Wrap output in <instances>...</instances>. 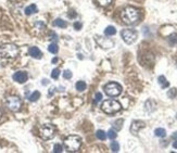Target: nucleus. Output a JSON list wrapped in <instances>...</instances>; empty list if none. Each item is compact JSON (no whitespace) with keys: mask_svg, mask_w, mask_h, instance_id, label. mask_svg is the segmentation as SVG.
Wrapping results in <instances>:
<instances>
[{"mask_svg":"<svg viewBox=\"0 0 177 153\" xmlns=\"http://www.w3.org/2000/svg\"><path fill=\"white\" fill-rule=\"evenodd\" d=\"M108 137H109V139H111V140H114L115 138L117 137V132L115 129H110L109 131H108Z\"/></svg>","mask_w":177,"mask_h":153,"instance_id":"24","label":"nucleus"},{"mask_svg":"<svg viewBox=\"0 0 177 153\" xmlns=\"http://www.w3.org/2000/svg\"><path fill=\"white\" fill-rule=\"evenodd\" d=\"M48 81H47V79H44V81H42V84H44V85H46V84H47Z\"/></svg>","mask_w":177,"mask_h":153,"instance_id":"40","label":"nucleus"},{"mask_svg":"<svg viewBox=\"0 0 177 153\" xmlns=\"http://www.w3.org/2000/svg\"><path fill=\"white\" fill-rule=\"evenodd\" d=\"M24 12H25L26 15H32V14H35V13L38 12V8H37V5H34V3H32V5H27L25 8V10H24Z\"/></svg>","mask_w":177,"mask_h":153,"instance_id":"13","label":"nucleus"},{"mask_svg":"<svg viewBox=\"0 0 177 153\" xmlns=\"http://www.w3.org/2000/svg\"><path fill=\"white\" fill-rule=\"evenodd\" d=\"M72 72H71L70 70H65L64 72H63V78L64 79H71L72 78Z\"/></svg>","mask_w":177,"mask_h":153,"instance_id":"28","label":"nucleus"},{"mask_svg":"<svg viewBox=\"0 0 177 153\" xmlns=\"http://www.w3.org/2000/svg\"><path fill=\"white\" fill-rule=\"evenodd\" d=\"M110 145H111V150H112V152H119V151H120V145H119L117 141H112Z\"/></svg>","mask_w":177,"mask_h":153,"instance_id":"23","label":"nucleus"},{"mask_svg":"<svg viewBox=\"0 0 177 153\" xmlns=\"http://www.w3.org/2000/svg\"><path fill=\"white\" fill-rule=\"evenodd\" d=\"M39 98H40V92L36 90V91H34V92H33V94H32L31 96L28 97V100L31 102H36Z\"/></svg>","mask_w":177,"mask_h":153,"instance_id":"20","label":"nucleus"},{"mask_svg":"<svg viewBox=\"0 0 177 153\" xmlns=\"http://www.w3.org/2000/svg\"><path fill=\"white\" fill-rule=\"evenodd\" d=\"M121 36H122L123 40L126 42L127 45H132L137 40L138 34L137 32L133 31V29H123L121 32Z\"/></svg>","mask_w":177,"mask_h":153,"instance_id":"8","label":"nucleus"},{"mask_svg":"<svg viewBox=\"0 0 177 153\" xmlns=\"http://www.w3.org/2000/svg\"><path fill=\"white\" fill-rule=\"evenodd\" d=\"M116 34V28L114 26H108L107 28L104 29V35L105 36H113Z\"/></svg>","mask_w":177,"mask_h":153,"instance_id":"16","label":"nucleus"},{"mask_svg":"<svg viewBox=\"0 0 177 153\" xmlns=\"http://www.w3.org/2000/svg\"><path fill=\"white\" fill-rule=\"evenodd\" d=\"M154 135H155L156 137L164 138L165 136H166V130H165L164 128H156V129L154 130Z\"/></svg>","mask_w":177,"mask_h":153,"instance_id":"19","label":"nucleus"},{"mask_svg":"<svg viewBox=\"0 0 177 153\" xmlns=\"http://www.w3.org/2000/svg\"><path fill=\"white\" fill-rule=\"evenodd\" d=\"M64 145H65V148H66V150L71 151V152L77 151L82 145V138L77 135L68 136V137L65 138Z\"/></svg>","mask_w":177,"mask_h":153,"instance_id":"4","label":"nucleus"},{"mask_svg":"<svg viewBox=\"0 0 177 153\" xmlns=\"http://www.w3.org/2000/svg\"><path fill=\"white\" fill-rule=\"evenodd\" d=\"M97 1L101 7H107V5H111V2H112V0H97Z\"/></svg>","mask_w":177,"mask_h":153,"instance_id":"27","label":"nucleus"},{"mask_svg":"<svg viewBox=\"0 0 177 153\" xmlns=\"http://www.w3.org/2000/svg\"><path fill=\"white\" fill-rule=\"evenodd\" d=\"M5 104H7V106H8V109L11 110L12 112H18L21 110L22 101L18 97L11 96V97H8V98H7V100H5Z\"/></svg>","mask_w":177,"mask_h":153,"instance_id":"7","label":"nucleus"},{"mask_svg":"<svg viewBox=\"0 0 177 153\" xmlns=\"http://www.w3.org/2000/svg\"><path fill=\"white\" fill-rule=\"evenodd\" d=\"M169 42L171 45H177V34H173L169 36Z\"/></svg>","mask_w":177,"mask_h":153,"instance_id":"26","label":"nucleus"},{"mask_svg":"<svg viewBox=\"0 0 177 153\" xmlns=\"http://www.w3.org/2000/svg\"><path fill=\"white\" fill-rule=\"evenodd\" d=\"M35 26L38 27V29H44L45 28V24L42 23V22H37V23L35 24Z\"/></svg>","mask_w":177,"mask_h":153,"instance_id":"33","label":"nucleus"},{"mask_svg":"<svg viewBox=\"0 0 177 153\" xmlns=\"http://www.w3.org/2000/svg\"><path fill=\"white\" fill-rule=\"evenodd\" d=\"M158 81H159V84L161 85L162 88H167V87L169 86V81H166V78H165V76H163V75L159 76V78H158Z\"/></svg>","mask_w":177,"mask_h":153,"instance_id":"18","label":"nucleus"},{"mask_svg":"<svg viewBox=\"0 0 177 153\" xmlns=\"http://www.w3.org/2000/svg\"><path fill=\"white\" fill-rule=\"evenodd\" d=\"M12 78H13V81H16V83L24 84L27 81V79H28V74L26 72H24V71H18V72H15L13 74Z\"/></svg>","mask_w":177,"mask_h":153,"instance_id":"10","label":"nucleus"},{"mask_svg":"<svg viewBox=\"0 0 177 153\" xmlns=\"http://www.w3.org/2000/svg\"><path fill=\"white\" fill-rule=\"evenodd\" d=\"M1 116H2V112H1V110H0V118H1Z\"/></svg>","mask_w":177,"mask_h":153,"instance_id":"41","label":"nucleus"},{"mask_svg":"<svg viewBox=\"0 0 177 153\" xmlns=\"http://www.w3.org/2000/svg\"><path fill=\"white\" fill-rule=\"evenodd\" d=\"M123 123H124V119H123V118H119V119H116V121H114V122H113V124H112L113 129L121 130V129H122V127H123Z\"/></svg>","mask_w":177,"mask_h":153,"instance_id":"15","label":"nucleus"},{"mask_svg":"<svg viewBox=\"0 0 177 153\" xmlns=\"http://www.w3.org/2000/svg\"><path fill=\"white\" fill-rule=\"evenodd\" d=\"M55 87H53V88H51V90H50V92H49V94H48V96L51 97L52 95H53V92H55Z\"/></svg>","mask_w":177,"mask_h":153,"instance_id":"37","label":"nucleus"},{"mask_svg":"<svg viewBox=\"0 0 177 153\" xmlns=\"http://www.w3.org/2000/svg\"><path fill=\"white\" fill-rule=\"evenodd\" d=\"M101 99H102V94H101V92H97V94L95 95L94 102H95V103H98L99 101H101Z\"/></svg>","mask_w":177,"mask_h":153,"instance_id":"31","label":"nucleus"},{"mask_svg":"<svg viewBox=\"0 0 177 153\" xmlns=\"http://www.w3.org/2000/svg\"><path fill=\"white\" fill-rule=\"evenodd\" d=\"M121 18H122L123 23L127 24V25H133L138 22L139 11L134 7H126L121 12Z\"/></svg>","mask_w":177,"mask_h":153,"instance_id":"1","label":"nucleus"},{"mask_svg":"<svg viewBox=\"0 0 177 153\" xmlns=\"http://www.w3.org/2000/svg\"><path fill=\"white\" fill-rule=\"evenodd\" d=\"M173 147H174L175 149H177V140H175L174 142H173Z\"/></svg>","mask_w":177,"mask_h":153,"instance_id":"39","label":"nucleus"},{"mask_svg":"<svg viewBox=\"0 0 177 153\" xmlns=\"http://www.w3.org/2000/svg\"><path fill=\"white\" fill-rule=\"evenodd\" d=\"M62 151H63L62 145H59V143H55V147H53V152H55V153H61Z\"/></svg>","mask_w":177,"mask_h":153,"instance_id":"30","label":"nucleus"},{"mask_svg":"<svg viewBox=\"0 0 177 153\" xmlns=\"http://www.w3.org/2000/svg\"><path fill=\"white\" fill-rule=\"evenodd\" d=\"M48 51L51 52V53H53V55L58 53V51H59V47H58V45L55 44V42H52V44H50L49 47H48Z\"/></svg>","mask_w":177,"mask_h":153,"instance_id":"21","label":"nucleus"},{"mask_svg":"<svg viewBox=\"0 0 177 153\" xmlns=\"http://www.w3.org/2000/svg\"><path fill=\"white\" fill-rule=\"evenodd\" d=\"M95 39H96L97 44L99 45L101 48H103V49H109V48H112L114 46V42L109 38H105V37L96 36Z\"/></svg>","mask_w":177,"mask_h":153,"instance_id":"9","label":"nucleus"},{"mask_svg":"<svg viewBox=\"0 0 177 153\" xmlns=\"http://www.w3.org/2000/svg\"><path fill=\"white\" fill-rule=\"evenodd\" d=\"M143 127H146V123L143 121H133V123L130 125V132L136 136L139 132V130Z\"/></svg>","mask_w":177,"mask_h":153,"instance_id":"11","label":"nucleus"},{"mask_svg":"<svg viewBox=\"0 0 177 153\" xmlns=\"http://www.w3.org/2000/svg\"><path fill=\"white\" fill-rule=\"evenodd\" d=\"M18 47L14 44H3L0 46V55L5 59H14L18 55Z\"/></svg>","mask_w":177,"mask_h":153,"instance_id":"2","label":"nucleus"},{"mask_svg":"<svg viewBox=\"0 0 177 153\" xmlns=\"http://www.w3.org/2000/svg\"><path fill=\"white\" fill-rule=\"evenodd\" d=\"M75 86H76V89H77L79 92H83V91H85L86 90V88H87L86 83L83 81H78L77 83H76Z\"/></svg>","mask_w":177,"mask_h":153,"instance_id":"17","label":"nucleus"},{"mask_svg":"<svg viewBox=\"0 0 177 153\" xmlns=\"http://www.w3.org/2000/svg\"><path fill=\"white\" fill-rule=\"evenodd\" d=\"M122 86L117 83H109L104 86V92L109 97H117L122 94Z\"/></svg>","mask_w":177,"mask_h":153,"instance_id":"5","label":"nucleus"},{"mask_svg":"<svg viewBox=\"0 0 177 153\" xmlns=\"http://www.w3.org/2000/svg\"><path fill=\"white\" fill-rule=\"evenodd\" d=\"M75 16H76V12H75V11L71 10L70 12H68V18H75Z\"/></svg>","mask_w":177,"mask_h":153,"instance_id":"34","label":"nucleus"},{"mask_svg":"<svg viewBox=\"0 0 177 153\" xmlns=\"http://www.w3.org/2000/svg\"><path fill=\"white\" fill-rule=\"evenodd\" d=\"M96 136L99 140H105V139H107V134H105L103 130H97Z\"/></svg>","mask_w":177,"mask_h":153,"instance_id":"22","label":"nucleus"},{"mask_svg":"<svg viewBox=\"0 0 177 153\" xmlns=\"http://www.w3.org/2000/svg\"><path fill=\"white\" fill-rule=\"evenodd\" d=\"M82 26H83V24H82L81 22H75V23H74V28H75L76 31H81Z\"/></svg>","mask_w":177,"mask_h":153,"instance_id":"32","label":"nucleus"},{"mask_svg":"<svg viewBox=\"0 0 177 153\" xmlns=\"http://www.w3.org/2000/svg\"><path fill=\"white\" fill-rule=\"evenodd\" d=\"M50 34H51V36H52V37H49L50 40H58V36H57V34H55L53 32H51Z\"/></svg>","mask_w":177,"mask_h":153,"instance_id":"35","label":"nucleus"},{"mask_svg":"<svg viewBox=\"0 0 177 153\" xmlns=\"http://www.w3.org/2000/svg\"><path fill=\"white\" fill-rule=\"evenodd\" d=\"M167 96L169 97V98H175V97L177 96V90L176 88H172V89H169V91L167 92Z\"/></svg>","mask_w":177,"mask_h":153,"instance_id":"29","label":"nucleus"},{"mask_svg":"<svg viewBox=\"0 0 177 153\" xmlns=\"http://www.w3.org/2000/svg\"><path fill=\"white\" fill-rule=\"evenodd\" d=\"M101 109L104 113L107 114H114L116 112L121 111L122 109V105L119 101L116 100H113V99H108V100H104L103 103L101 105Z\"/></svg>","mask_w":177,"mask_h":153,"instance_id":"3","label":"nucleus"},{"mask_svg":"<svg viewBox=\"0 0 177 153\" xmlns=\"http://www.w3.org/2000/svg\"><path fill=\"white\" fill-rule=\"evenodd\" d=\"M52 63H53V64H57V62H59V58H53V59H52V61H51Z\"/></svg>","mask_w":177,"mask_h":153,"instance_id":"36","label":"nucleus"},{"mask_svg":"<svg viewBox=\"0 0 177 153\" xmlns=\"http://www.w3.org/2000/svg\"><path fill=\"white\" fill-rule=\"evenodd\" d=\"M53 26H58L60 28H65V27H68V23L62 18H57L53 21Z\"/></svg>","mask_w":177,"mask_h":153,"instance_id":"14","label":"nucleus"},{"mask_svg":"<svg viewBox=\"0 0 177 153\" xmlns=\"http://www.w3.org/2000/svg\"><path fill=\"white\" fill-rule=\"evenodd\" d=\"M59 76H60V70H59V68H55V70L51 72V77L53 78V79H58Z\"/></svg>","mask_w":177,"mask_h":153,"instance_id":"25","label":"nucleus"},{"mask_svg":"<svg viewBox=\"0 0 177 153\" xmlns=\"http://www.w3.org/2000/svg\"><path fill=\"white\" fill-rule=\"evenodd\" d=\"M55 128L53 125L51 124H44L39 129V135L40 137L44 139V140H49V139H52L53 136H55Z\"/></svg>","mask_w":177,"mask_h":153,"instance_id":"6","label":"nucleus"},{"mask_svg":"<svg viewBox=\"0 0 177 153\" xmlns=\"http://www.w3.org/2000/svg\"><path fill=\"white\" fill-rule=\"evenodd\" d=\"M28 55H31L32 58H34V59H37V60L42 58V52L39 50V48L35 47V46L28 48Z\"/></svg>","mask_w":177,"mask_h":153,"instance_id":"12","label":"nucleus"},{"mask_svg":"<svg viewBox=\"0 0 177 153\" xmlns=\"http://www.w3.org/2000/svg\"><path fill=\"white\" fill-rule=\"evenodd\" d=\"M172 138L174 139V140H177V131H175L174 134L172 135Z\"/></svg>","mask_w":177,"mask_h":153,"instance_id":"38","label":"nucleus"}]
</instances>
